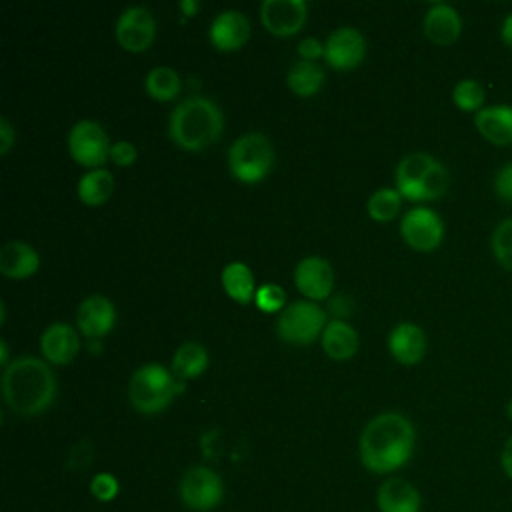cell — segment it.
Masks as SVG:
<instances>
[{
  "instance_id": "52a82bcc",
  "label": "cell",
  "mask_w": 512,
  "mask_h": 512,
  "mask_svg": "<svg viewBox=\"0 0 512 512\" xmlns=\"http://www.w3.org/2000/svg\"><path fill=\"white\" fill-rule=\"evenodd\" d=\"M328 324L326 312L314 300H294L286 304L276 318V332L282 340L308 344L322 334Z\"/></svg>"
},
{
  "instance_id": "3957f363",
  "label": "cell",
  "mask_w": 512,
  "mask_h": 512,
  "mask_svg": "<svg viewBox=\"0 0 512 512\" xmlns=\"http://www.w3.org/2000/svg\"><path fill=\"white\" fill-rule=\"evenodd\" d=\"M224 126L218 104L204 96L180 100L168 120L170 138L186 150H202L218 140Z\"/></svg>"
},
{
  "instance_id": "4316f807",
  "label": "cell",
  "mask_w": 512,
  "mask_h": 512,
  "mask_svg": "<svg viewBox=\"0 0 512 512\" xmlns=\"http://www.w3.org/2000/svg\"><path fill=\"white\" fill-rule=\"evenodd\" d=\"M208 366V350L200 342H184L172 356V372L178 378H194Z\"/></svg>"
},
{
  "instance_id": "f1b7e54d",
  "label": "cell",
  "mask_w": 512,
  "mask_h": 512,
  "mask_svg": "<svg viewBox=\"0 0 512 512\" xmlns=\"http://www.w3.org/2000/svg\"><path fill=\"white\" fill-rule=\"evenodd\" d=\"M402 204V194L396 188L384 186L378 188L370 194L368 202H366V210L374 220H392Z\"/></svg>"
},
{
  "instance_id": "ac0fdd59",
  "label": "cell",
  "mask_w": 512,
  "mask_h": 512,
  "mask_svg": "<svg viewBox=\"0 0 512 512\" xmlns=\"http://www.w3.org/2000/svg\"><path fill=\"white\" fill-rule=\"evenodd\" d=\"M462 32V18L458 10L446 2L432 4L424 14V34L434 44H452Z\"/></svg>"
},
{
  "instance_id": "d4e9b609",
  "label": "cell",
  "mask_w": 512,
  "mask_h": 512,
  "mask_svg": "<svg viewBox=\"0 0 512 512\" xmlns=\"http://www.w3.org/2000/svg\"><path fill=\"white\" fill-rule=\"evenodd\" d=\"M324 68L316 62V60H296L288 74H286V82L290 86L292 92H296L298 96H312L316 94L322 84H324Z\"/></svg>"
},
{
  "instance_id": "2e32d148",
  "label": "cell",
  "mask_w": 512,
  "mask_h": 512,
  "mask_svg": "<svg viewBox=\"0 0 512 512\" xmlns=\"http://www.w3.org/2000/svg\"><path fill=\"white\" fill-rule=\"evenodd\" d=\"M250 36V22L240 10L218 12L208 28V38L218 50H236Z\"/></svg>"
},
{
  "instance_id": "f546056e",
  "label": "cell",
  "mask_w": 512,
  "mask_h": 512,
  "mask_svg": "<svg viewBox=\"0 0 512 512\" xmlns=\"http://www.w3.org/2000/svg\"><path fill=\"white\" fill-rule=\"evenodd\" d=\"M452 100L464 112H480L484 108V88L472 78L458 80L452 88Z\"/></svg>"
},
{
  "instance_id": "836d02e7",
  "label": "cell",
  "mask_w": 512,
  "mask_h": 512,
  "mask_svg": "<svg viewBox=\"0 0 512 512\" xmlns=\"http://www.w3.org/2000/svg\"><path fill=\"white\" fill-rule=\"evenodd\" d=\"M494 192L500 200L512 202V160L498 168L494 176Z\"/></svg>"
},
{
  "instance_id": "8992f818",
  "label": "cell",
  "mask_w": 512,
  "mask_h": 512,
  "mask_svg": "<svg viewBox=\"0 0 512 512\" xmlns=\"http://www.w3.org/2000/svg\"><path fill=\"white\" fill-rule=\"evenodd\" d=\"M274 164V148L266 134L246 132L228 148V168L240 182L262 180Z\"/></svg>"
},
{
  "instance_id": "5b68a950",
  "label": "cell",
  "mask_w": 512,
  "mask_h": 512,
  "mask_svg": "<svg viewBox=\"0 0 512 512\" xmlns=\"http://www.w3.org/2000/svg\"><path fill=\"white\" fill-rule=\"evenodd\" d=\"M180 380L174 378L166 366L148 362L138 366L128 382V398L132 406L142 414H154L166 408L172 396L178 392Z\"/></svg>"
},
{
  "instance_id": "ab89813d",
  "label": "cell",
  "mask_w": 512,
  "mask_h": 512,
  "mask_svg": "<svg viewBox=\"0 0 512 512\" xmlns=\"http://www.w3.org/2000/svg\"><path fill=\"white\" fill-rule=\"evenodd\" d=\"M178 6L184 12V16H192L198 10V2L196 0H180Z\"/></svg>"
},
{
  "instance_id": "e0dca14e",
  "label": "cell",
  "mask_w": 512,
  "mask_h": 512,
  "mask_svg": "<svg viewBox=\"0 0 512 512\" xmlns=\"http://www.w3.org/2000/svg\"><path fill=\"white\" fill-rule=\"evenodd\" d=\"M40 350L46 360L54 364H66L78 354L80 336L74 326L66 322H52L40 336Z\"/></svg>"
},
{
  "instance_id": "4dcf8cb0",
  "label": "cell",
  "mask_w": 512,
  "mask_h": 512,
  "mask_svg": "<svg viewBox=\"0 0 512 512\" xmlns=\"http://www.w3.org/2000/svg\"><path fill=\"white\" fill-rule=\"evenodd\" d=\"M490 246L498 264L512 272V218H504L496 224Z\"/></svg>"
},
{
  "instance_id": "cb8c5ba5",
  "label": "cell",
  "mask_w": 512,
  "mask_h": 512,
  "mask_svg": "<svg viewBox=\"0 0 512 512\" xmlns=\"http://www.w3.org/2000/svg\"><path fill=\"white\" fill-rule=\"evenodd\" d=\"M220 280H222V286H224L226 294L232 300H236L240 304H246V302L254 300V294H256L254 276H252V270L244 262H238V260L228 262L222 268Z\"/></svg>"
},
{
  "instance_id": "30bf717a",
  "label": "cell",
  "mask_w": 512,
  "mask_h": 512,
  "mask_svg": "<svg viewBox=\"0 0 512 512\" xmlns=\"http://www.w3.org/2000/svg\"><path fill=\"white\" fill-rule=\"evenodd\" d=\"M400 234L416 250H434L444 238L442 218L426 206H414L400 220Z\"/></svg>"
},
{
  "instance_id": "8d00e7d4",
  "label": "cell",
  "mask_w": 512,
  "mask_h": 512,
  "mask_svg": "<svg viewBox=\"0 0 512 512\" xmlns=\"http://www.w3.org/2000/svg\"><path fill=\"white\" fill-rule=\"evenodd\" d=\"M16 140V132L6 116H0V154H6Z\"/></svg>"
},
{
  "instance_id": "7402d4cb",
  "label": "cell",
  "mask_w": 512,
  "mask_h": 512,
  "mask_svg": "<svg viewBox=\"0 0 512 512\" xmlns=\"http://www.w3.org/2000/svg\"><path fill=\"white\" fill-rule=\"evenodd\" d=\"M378 510L380 512H420V494L404 478H388L378 488Z\"/></svg>"
},
{
  "instance_id": "b9f144b4",
  "label": "cell",
  "mask_w": 512,
  "mask_h": 512,
  "mask_svg": "<svg viewBox=\"0 0 512 512\" xmlns=\"http://www.w3.org/2000/svg\"><path fill=\"white\" fill-rule=\"evenodd\" d=\"M506 414H508V418L512 420V400L506 404Z\"/></svg>"
},
{
  "instance_id": "8fae6325",
  "label": "cell",
  "mask_w": 512,
  "mask_h": 512,
  "mask_svg": "<svg viewBox=\"0 0 512 512\" xmlns=\"http://www.w3.org/2000/svg\"><path fill=\"white\" fill-rule=\"evenodd\" d=\"M118 42L130 50V52H140L146 50L156 32V22L152 12L146 6H128L120 12L116 26H114Z\"/></svg>"
},
{
  "instance_id": "484cf974",
  "label": "cell",
  "mask_w": 512,
  "mask_h": 512,
  "mask_svg": "<svg viewBox=\"0 0 512 512\" xmlns=\"http://www.w3.org/2000/svg\"><path fill=\"white\" fill-rule=\"evenodd\" d=\"M76 192H78V198L86 204H92V206L104 204L114 192L112 172L106 168L88 170L86 174L80 176L76 184Z\"/></svg>"
},
{
  "instance_id": "1f68e13d",
  "label": "cell",
  "mask_w": 512,
  "mask_h": 512,
  "mask_svg": "<svg viewBox=\"0 0 512 512\" xmlns=\"http://www.w3.org/2000/svg\"><path fill=\"white\" fill-rule=\"evenodd\" d=\"M254 302L262 312H276L286 306V292L282 290L280 284L264 282L256 288Z\"/></svg>"
},
{
  "instance_id": "d590c367",
  "label": "cell",
  "mask_w": 512,
  "mask_h": 512,
  "mask_svg": "<svg viewBox=\"0 0 512 512\" xmlns=\"http://www.w3.org/2000/svg\"><path fill=\"white\" fill-rule=\"evenodd\" d=\"M298 54L304 58V60H314L318 58L320 54H324V44L314 38V36H304L300 42H298Z\"/></svg>"
},
{
  "instance_id": "74e56055",
  "label": "cell",
  "mask_w": 512,
  "mask_h": 512,
  "mask_svg": "<svg viewBox=\"0 0 512 512\" xmlns=\"http://www.w3.org/2000/svg\"><path fill=\"white\" fill-rule=\"evenodd\" d=\"M500 464H502V470L504 474L512 480V436L506 440L504 448H502V454H500Z\"/></svg>"
},
{
  "instance_id": "9a60e30c",
  "label": "cell",
  "mask_w": 512,
  "mask_h": 512,
  "mask_svg": "<svg viewBox=\"0 0 512 512\" xmlns=\"http://www.w3.org/2000/svg\"><path fill=\"white\" fill-rule=\"evenodd\" d=\"M116 322V308L110 298L92 294L76 308V324L88 338H102Z\"/></svg>"
},
{
  "instance_id": "ba28073f",
  "label": "cell",
  "mask_w": 512,
  "mask_h": 512,
  "mask_svg": "<svg viewBox=\"0 0 512 512\" xmlns=\"http://www.w3.org/2000/svg\"><path fill=\"white\" fill-rule=\"evenodd\" d=\"M110 146L112 144L104 128L94 120H78L68 132L70 156L82 166L100 168V164L110 156Z\"/></svg>"
},
{
  "instance_id": "7a4b0ae2",
  "label": "cell",
  "mask_w": 512,
  "mask_h": 512,
  "mask_svg": "<svg viewBox=\"0 0 512 512\" xmlns=\"http://www.w3.org/2000/svg\"><path fill=\"white\" fill-rule=\"evenodd\" d=\"M2 396L16 414H40L54 402L56 376L42 358L18 356L2 372Z\"/></svg>"
},
{
  "instance_id": "e575fe53",
  "label": "cell",
  "mask_w": 512,
  "mask_h": 512,
  "mask_svg": "<svg viewBox=\"0 0 512 512\" xmlns=\"http://www.w3.org/2000/svg\"><path fill=\"white\" fill-rule=\"evenodd\" d=\"M110 158L118 166H130L136 160V146L130 140H116L110 146Z\"/></svg>"
},
{
  "instance_id": "f35d334b",
  "label": "cell",
  "mask_w": 512,
  "mask_h": 512,
  "mask_svg": "<svg viewBox=\"0 0 512 512\" xmlns=\"http://www.w3.org/2000/svg\"><path fill=\"white\" fill-rule=\"evenodd\" d=\"M500 38H502V42L512 50V12H510V14L504 18V22H502Z\"/></svg>"
},
{
  "instance_id": "277c9868",
  "label": "cell",
  "mask_w": 512,
  "mask_h": 512,
  "mask_svg": "<svg viewBox=\"0 0 512 512\" xmlns=\"http://www.w3.org/2000/svg\"><path fill=\"white\" fill-rule=\"evenodd\" d=\"M396 190L408 200H436L446 194L450 174L446 166L426 152H410L396 164Z\"/></svg>"
},
{
  "instance_id": "d6a6232c",
  "label": "cell",
  "mask_w": 512,
  "mask_h": 512,
  "mask_svg": "<svg viewBox=\"0 0 512 512\" xmlns=\"http://www.w3.org/2000/svg\"><path fill=\"white\" fill-rule=\"evenodd\" d=\"M90 492H92L94 498H98L102 502H108L118 494V480L108 472H100L92 478Z\"/></svg>"
},
{
  "instance_id": "5bb4252c",
  "label": "cell",
  "mask_w": 512,
  "mask_h": 512,
  "mask_svg": "<svg viewBox=\"0 0 512 512\" xmlns=\"http://www.w3.org/2000/svg\"><path fill=\"white\" fill-rule=\"evenodd\" d=\"M296 288L310 300L326 298L334 286V270L322 256H304L294 268Z\"/></svg>"
},
{
  "instance_id": "60d3db41",
  "label": "cell",
  "mask_w": 512,
  "mask_h": 512,
  "mask_svg": "<svg viewBox=\"0 0 512 512\" xmlns=\"http://www.w3.org/2000/svg\"><path fill=\"white\" fill-rule=\"evenodd\" d=\"M0 362H2L4 368L10 364V362H8V346H6L4 340H0Z\"/></svg>"
},
{
  "instance_id": "6da1fadb",
  "label": "cell",
  "mask_w": 512,
  "mask_h": 512,
  "mask_svg": "<svg viewBox=\"0 0 512 512\" xmlns=\"http://www.w3.org/2000/svg\"><path fill=\"white\" fill-rule=\"evenodd\" d=\"M414 450V426L400 412H380L360 434L362 464L376 472H392L404 466Z\"/></svg>"
},
{
  "instance_id": "9c48e42d",
  "label": "cell",
  "mask_w": 512,
  "mask_h": 512,
  "mask_svg": "<svg viewBox=\"0 0 512 512\" xmlns=\"http://www.w3.org/2000/svg\"><path fill=\"white\" fill-rule=\"evenodd\" d=\"M224 494L220 476L206 466H192L180 480L182 502L198 512L212 510Z\"/></svg>"
},
{
  "instance_id": "ffe728a7",
  "label": "cell",
  "mask_w": 512,
  "mask_h": 512,
  "mask_svg": "<svg viewBox=\"0 0 512 512\" xmlns=\"http://www.w3.org/2000/svg\"><path fill=\"white\" fill-rule=\"evenodd\" d=\"M388 350L402 364H416L426 352V334L414 322H400L388 334Z\"/></svg>"
},
{
  "instance_id": "4fadbf2b",
  "label": "cell",
  "mask_w": 512,
  "mask_h": 512,
  "mask_svg": "<svg viewBox=\"0 0 512 512\" xmlns=\"http://www.w3.org/2000/svg\"><path fill=\"white\" fill-rule=\"evenodd\" d=\"M304 0H264L260 4L262 24L276 36H290L306 22Z\"/></svg>"
},
{
  "instance_id": "44dd1931",
  "label": "cell",
  "mask_w": 512,
  "mask_h": 512,
  "mask_svg": "<svg viewBox=\"0 0 512 512\" xmlns=\"http://www.w3.org/2000/svg\"><path fill=\"white\" fill-rule=\"evenodd\" d=\"M40 266V256L34 246L24 240H8L0 246V272L6 278L32 276Z\"/></svg>"
},
{
  "instance_id": "7c38bea8",
  "label": "cell",
  "mask_w": 512,
  "mask_h": 512,
  "mask_svg": "<svg viewBox=\"0 0 512 512\" xmlns=\"http://www.w3.org/2000/svg\"><path fill=\"white\" fill-rule=\"evenodd\" d=\"M366 52V40L354 26H340L332 30L324 42V58L332 68L348 70L360 64Z\"/></svg>"
},
{
  "instance_id": "83f0119b",
  "label": "cell",
  "mask_w": 512,
  "mask_h": 512,
  "mask_svg": "<svg viewBox=\"0 0 512 512\" xmlns=\"http://www.w3.org/2000/svg\"><path fill=\"white\" fill-rule=\"evenodd\" d=\"M144 88L154 100H172L180 92V76L174 68L170 66H154L146 78H144Z\"/></svg>"
},
{
  "instance_id": "603a6c76",
  "label": "cell",
  "mask_w": 512,
  "mask_h": 512,
  "mask_svg": "<svg viewBox=\"0 0 512 512\" xmlns=\"http://www.w3.org/2000/svg\"><path fill=\"white\" fill-rule=\"evenodd\" d=\"M320 340H322L324 352L336 360L350 358L358 348V332L340 318L328 320V324L320 334Z\"/></svg>"
},
{
  "instance_id": "d6986e66",
  "label": "cell",
  "mask_w": 512,
  "mask_h": 512,
  "mask_svg": "<svg viewBox=\"0 0 512 512\" xmlns=\"http://www.w3.org/2000/svg\"><path fill=\"white\" fill-rule=\"evenodd\" d=\"M474 126L484 140L494 146H510L512 144V106L494 104L484 106L474 114Z\"/></svg>"
}]
</instances>
